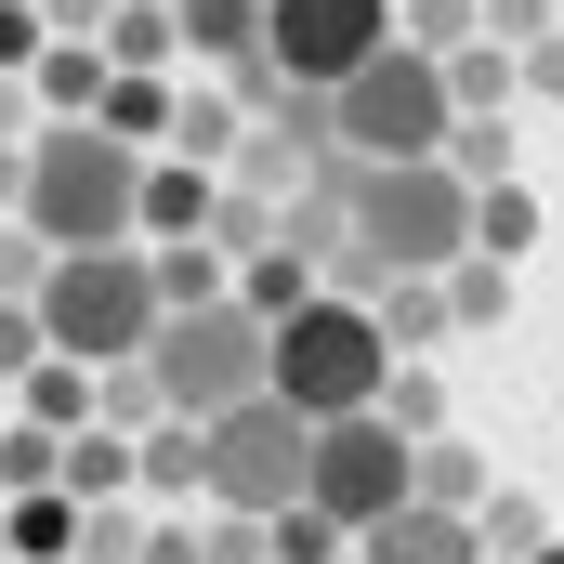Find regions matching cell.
<instances>
[{
	"instance_id": "cell-1",
	"label": "cell",
	"mask_w": 564,
	"mask_h": 564,
	"mask_svg": "<svg viewBox=\"0 0 564 564\" xmlns=\"http://www.w3.org/2000/svg\"><path fill=\"white\" fill-rule=\"evenodd\" d=\"M144 171H158V144L106 132V119H40V132H26V224H40L53 250L144 237Z\"/></svg>"
},
{
	"instance_id": "cell-2",
	"label": "cell",
	"mask_w": 564,
	"mask_h": 564,
	"mask_svg": "<svg viewBox=\"0 0 564 564\" xmlns=\"http://www.w3.org/2000/svg\"><path fill=\"white\" fill-rule=\"evenodd\" d=\"M473 171L459 158H368V184H355V263L341 289H381V276H446L459 250H473Z\"/></svg>"
},
{
	"instance_id": "cell-3",
	"label": "cell",
	"mask_w": 564,
	"mask_h": 564,
	"mask_svg": "<svg viewBox=\"0 0 564 564\" xmlns=\"http://www.w3.org/2000/svg\"><path fill=\"white\" fill-rule=\"evenodd\" d=\"M144 368H158L171 421H224V408L276 394V315H263L250 289H224V302H184V315H158Z\"/></svg>"
},
{
	"instance_id": "cell-4",
	"label": "cell",
	"mask_w": 564,
	"mask_h": 564,
	"mask_svg": "<svg viewBox=\"0 0 564 564\" xmlns=\"http://www.w3.org/2000/svg\"><path fill=\"white\" fill-rule=\"evenodd\" d=\"M158 250L144 237H106V250H53V276H40V328H53V355H79V368H119L158 341Z\"/></svg>"
},
{
	"instance_id": "cell-5",
	"label": "cell",
	"mask_w": 564,
	"mask_h": 564,
	"mask_svg": "<svg viewBox=\"0 0 564 564\" xmlns=\"http://www.w3.org/2000/svg\"><path fill=\"white\" fill-rule=\"evenodd\" d=\"M381 381H394V328H381V302L315 289V302H289V315H276V394L302 408V421L381 408Z\"/></svg>"
},
{
	"instance_id": "cell-6",
	"label": "cell",
	"mask_w": 564,
	"mask_h": 564,
	"mask_svg": "<svg viewBox=\"0 0 564 564\" xmlns=\"http://www.w3.org/2000/svg\"><path fill=\"white\" fill-rule=\"evenodd\" d=\"M328 106H341V144H355V158H446V132H459V79H446V53H421L408 26H394Z\"/></svg>"
},
{
	"instance_id": "cell-7",
	"label": "cell",
	"mask_w": 564,
	"mask_h": 564,
	"mask_svg": "<svg viewBox=\"0 0 564 564\" xmlns=\"http://www.w3.org/2000/svg\"><path fill=\"white\" fill-rule=\"evenodd\" d=\"M197 433H210V499L197 512H263L276 525L289 499L315 486V421L289 394H250V408H224V421H197Z\"/></svg>"
},
{
	"instance_id": "cell-8",
	"label": "cell",
	"mask_w": 564,
	"mask_h": 564,
	"mask_svg": "<svg viewBox=\"0 0 564 564\" xmlns=\"http://www.w3.org/2000/svg\"><path fill=\"white\" fill-rule=\"evenodd\" d=\"M302 499L341 512L355 539L394 525V512L421 499V433L394 421V408H341V421H315V486H302Z\"/></svg>"
},
{
	"instance_id": "cell-9",
	"label": "cell",
	"mask_w": 564,
	"mask_h": 564,
	"mask_svg": "<svg viewBox=\"0 0 564 564\" xmlns=\"http://www.w3.org/2000/svg\"><path fill=\"white\" fill-rule=\"evenodd\" d=\"M394 26H408L394 0H276V13H263V53H276L289 79H328V93H341Z\"/></svg>"
},
{
	"instance_id": "cell-10",
	"label": "cell",
	"mask_w": 564,
	"mask_h": 564,
	"mask_svg": "<svg viewBox=\"0 0 564 564\" xmlns=\"http://www.w3.org/2000/svg\"><path fill=\"white\" fill-rule=\"evenodd\" d=\"M210 224H224V171H210V158H184V144H158V171H144V250L210 237Z\"/></svg>"
},
{
	"instance_id": "cell-11",
	"label": "cell",
	"mask_w": 564,
	"mask_h": 564,
	"mask_svg": "<svg viewBox=\"0 0 564 564\" xmlns=\"http://www.w3.org/2000/svg\"><path fill=\"white\" fill-rule=\"evenodd\" d=\"M355 552H368V564H499V552H486V525H473V512H446V499H408V512H394V525H368Z\"/></svg>"
},
{
	"instance_id": "cell-12",
	"label": "cell",
	"mask_w": 564,
	"mask_h": 564,
	"mask_svg": "<svg viewBox=\"0 0 564 564\" xmlns=\"http://www.w3.org/2000/svg\"><path fill=\"white\" fill-rule=\"evenodd\" d=\"M26 79H40V119H93V106H106V79H119V53H106V40H53Z\"/></svg>"
},
{
	"instance_id": "cell-13",
	"label": "cell",
	"mask_w": 564,
	"mask_h": 564,
	"mask_svg": "<svg viewBox=\"0 0 564 564\" xmlns=\"http://www.w3.org/2000/svg\"><path fill=\"white\" fill-rule=\"evenodd\" d=\"M79 525H93L79 486H26L13 499V564H79Z\"/></svg>"
},
{
	"instance_id": "cell-14",
	"label": "cell",
	"mask_w": 564,
	"mask_h": 564,
	"mask_svg": "<svg viewBox=\"0 0 564 564\" xmlns=\"http://www.w3.org/2000/svg\"><path fill=\"white\" fill-rule=\"evenodd\" d=\"M66 486H79V499H132V486H144V433L79 421V433H66Z\"/></svg>"
},
{
	"instance_id": "cell-15",
	"label": "cell",
	"mask_w": 564,
	"mask_h": 564,
	"mask_svg": "<svg viewBox=\"0 0 564 564\" xmlns=\"http://www.w3.org/2000/svg\"><path fill=\"white\" fill-rule=\"evenodd\" d=\"M93 119H106V132H132V144H171V119H184V93H171V79H158V66H119V79H106V106H93Z\"/></svg>"
},
{
	"instance_id": "cell-16",
	"label": "cell",
	"mask_w": 564,
	"mask_h": 564,
	"mask_svg": "<svg viewBox=\"0 0 564 564\" xmlns=\"http://www.w3.org/2000/svg\"><path fill=\"white\" fill-rule=\"evenodd\" d=\"M381 328H394V355H433V341L459 328V302H446V276H381Z\"/></svg>"
},
{
	"instance_id": "cell-17",
	"label": "cell",
	"mask_w": 564,
	"mask_h": 564,
	"mask_svg": "<svg viewBox=\"0 0 564 564\" xmlns=\"http://www.w3.org/2000/svg\"><path fill=\"white\" fill-rule=\"evenodd\" d=\"M263 13H276V0H184V53L250 66V53H263Z\"/></svg>"
},
{
	"instance_id": "cell-18",
	"label": "cell",
	"mask_w": 564,
	"mask_h": 564,
	"mask_svg": "<svg viewBox=\"0 0 564 564\" xmlns=\"http://www.w3.org/2000/svg\"><path fill=\"white\" fill-rule=\"evenodd\" d=\"M13 394H26V421L79 433V421H93V394H106V368H79V355H40V368H26Z\"/></svg>"
},
{
	"instance_id": "cell-19",
	"label": "cell",
	"mask_w": 564,
	"mask_h": 564,
	"mask_svg": "<svg viewBox=\"0 0 564 564\" xmlns=\"http://www.w3.org/2000/svg\"><path fill=\"white\" fill-rule=\"evenodd\" d=\"M144 499H210V433H197V421H158V433H144Z\"/></svg>"
},
{
	"instance_id": "cell-20",
	"label": "cell",
	"mask_w": 564,
	"mask_h": 564,
	"mask_svg": "<svg viewBox=\"0 0 564 564\" xmlns=\"http://www.w3.org/2000/svg\"><path fill=\"white\" fill-rule=\"evenodd\" d=\"M106 53L171 79V53H184V0H119V13H106Z\"/></svg>"
},
{
	"instance_id": "cell-21",
	"label": "cell",
	"mask_w": 564,
	"mask_h": 564,
	"mask_svg": "<svg viewBox=\"0 0 564 564\" xmlns=\"http://www.w3.org/2000/svg\"><path fill=\"white\" fill-rule=\"evenodd\" d=\"M26 486H66V433L53 421H0V499H26Z\"/></svg>"
},
{
	"instance_id": "cell-22",
	"label": "cell",
	"mask_w": 564,
	"mask_h": 564,
	"mask_svg": "<svg viewBox=\"0 0 564 564\" xmlns=\"http://www.w3.org/2000/svg\"><path fill=\"white\" fill-rule=\"evenodd\" d=\"M473 250L525 263V250H539V197H525V184H486V197H473Z\"/></svg>"
},
{
	"instance_id": "cell-23",
	"label": "cell",
	"mask_w": 564,
	"mask_h": 564,
	"mask_svg": "<svg viewBox=\"0 0 564 564\" xmlns=\"http://www.w3.org/2000/svg\"><path fill=\"white\" fill-rule=\"evenodd\" d=\"M446 302H459V328H499V315H512V263H499V250H459V263H446Z\"/></svg>"
},
{
	"instance_id": "cell-24",
	"label": "cell",
	"mask_w": 564,
	"mask_h": 564,
	"mask_svg": "<svg viewBox=\"0 0 564 564\" xmlns=\"http://www.w3.org/2000/svg\"><path fill=\"white\" fill-rule=\"evenodd\" d=\"M224 250H210V237H171V250H158V302H171V315H184V302H224Z\"/></svg>"
},
{
	"instance_id": "cell-25",
	"label": "cell",
	"mask_w": 564,
	"mask_h": 564,
	"mask_svg": "<svg viewBox=\"0 0 564 564\" xmlns=\"http://www.w3.org/2000/svg\"><path fill=\"white\" fill-rule=\"evenodd\" d=\"M315 276H328V263H315V250H289V237H276V250H250V276H237V289H250L263 315H289V302H315Z\"/></svg>"
},
{
	"instance_id": "cell-26",
	"label": "cell",
	"mask_w": 564,
	"mask_h": 564,
	"mask_svg": "<svg viewBox=\"0 0 564 564\" xmlns=\"http://www.w3.org/2000/svg\"><path fill=\"white\" fill-rule=\"evenodd\" d=\"M421 499H446V512H486V459H473L459 433H433V446H421Z\"/></svg>"
},
{
	"instance_id": "cell-27",
	"label": "cell",
	"mask_w": 564,
	"mask_h": 564,
	"mask_svg": "<svg viewBox=\"0 0 564 564\" xmlns=\"http://www.w3.org/2000/svg\"><path fill=\"white\" fill-rule=\"evenodd\" d=\"M473 525H486V552H552V525H539V499H525V486H486V512H473Z\"/></svg>"
},
{
	"instance_id": "cell-28",
	"label": "cell",
	"mask_w": 564,
	"mask_h": 564,
	"mask_svg": "<svg viewBox=\"0 0 564 564\" xmlns=\"http://www.w3.org/2000/svg\"><path fill=\"white\" fill-rule=\"evenodd\" d=\"M446 158H459L473 184H499V171H512V119H499V106H459V132H446Z\"/></svg>"
},
{
	"instance_id": "cell-29",
	"label": "cell",
	"mask_w": 564,
	"mask_h": 564,
	"mask_svg": "<svg viewBox=\"0 0 564 564\" xmlns=\"http://www.w3.org/2000/svg\"><path fill=\"white\" fill-rule=\"evenodd\" d=\"M381 408H394V421H408V433L433 446V433H446V381H433L421 355H394V381H381Z\"/></svg>"
},
{
	"instance_id": "cell-30",
	"label": "cell",
	"mask_w": 564,
	"mask_h": 564,
	"mask_svg": "<svg viewBox=\"0 0 564 564\" xmlns=\"http://www.w3.org/2000/svg\"><path fill=\"white\" fill-rule=\"evenodd\" d=\"M171 144H184V158H237V106H224V93H184V119H171Z\"/></svg>"
},
{
	"instance_id": "cell-31",
	"label": "cell",
	"mask_w": 564,
	"mask_h": 564,
	"mask_svg": "<svg viewBox=\"0 0 564 564\" xmlns=\"http://www.w3.org/2000/svg\"><path fill=\"white\" fill-rule=\"evenodd\" d=\"M446 79H459V106H512V93H525V66H512V53H473V40L446 53Z\"/></svg>"
},
{
	"instance_id": "cell-32",
	"label": "cell",
	"mask_w": 564,
	"mask_h": 564,
	"mask_svg": "<svg viewBox=\"0 0 564 564\" xmlns=\"http://www.w3.org/2000/svg\"><path fill=\"white\" fill-rule=\"evenodd\" d=\"M394 13H408V40H421V53H459V40L486 26V0H394Z\"/></svg>"
},
{
	"instance_id": "cell-33",
	"label": "cell",
	"mask_w": 564,
	"mask_h": 564,
	"mask_svg": "<svg viewBox=\"0 0 564 564\" xmlns=\"http://www.w3.org/2000/svg\"><path fill=\"white\" fill-rule=\"evenodd\" d=\"M79 564H144V525H132V499H93V525H79Z\"/></svg>"
},
{
	"instance_id": "cell-34",
	"label": "cell",
	"mask_w": 564,
	"mask_h": 564,
	"mask_svg": "<svg viewBox=\"0 0 564 564\" xmlns=\"http://www.w3.org/2000/svg\"><path fill=\"white\" fill-rule=\"evenodd\" d=\"M53 355V328H40V302H0V381H26Z\"/></svg>"
},
{
	"instance_id": "cell-35",
	"label": "cell",
	"mask_w": 564,
	"mask_h": 564,
	"mask_svg": "<svg viewBox=\"0 0 564 564\" xmlns=\"http://www.w3.org/2000/svg\"><path fill=\"white\" fill-rule=\"evenodd\" d=\"M40 53H53V13H40V0H0V66H13V79H26V66H40Z\"/></svg>"
},
{
	"instance_id": "cell-36",
	"label": "cell",
	"mask_w": 564,
	"mask_h": 564,
	"mask_svg": "<svg viewBox=\"0 0 564 564\" xmlns=\"http://www.w3.org/2000/svg\"><path fill=\"white\" fill-rule=\"evenodd\" d=\"M525 93H539V106H564V26H539V40H525Z\"/></svg>"
},
{
	"instance_id": "cell-37",
	"label": "cell",
	"mask_w": 564,
	"mask_h": 564,
	"mask_svg": "<svg viewBox=\"0 0 564 564\" xmlns=\"http://www.w3.org/2000/svg\"><path fill=\"white\" fill-rule=\"evenodd\" d=\"M144 564H210V525H144Z\"/></svg>"
},
{
	"instance_id": "cell-38",
	"label": "cell",
	"mask_w": 564,
	"mask_h": 564,
	"mask_svg": "<svg viewBox=\"0 0 564 564\" xmlns=\"http://www.w3.org/2000/svg\"><path fill=\"white\" fill-rule=\"evenodd\" d=\"M40 13H53V40H106V13H119V0H40Z\"/></svg>"
},
{
	"instance_id": "cell-39",
	"label": "cell",
	"mask_w": 564,
	"mask_h": 564,
	"mask_svg": "<svg viewBox=\"0 0 564 564\" xmlns=\"http://www.w3.org/2000/svg\"><path fill=\"white\" fill-rule=\"evenodd\" d=\"M26 106H40V79H13V66H0V144H26Z\"/></svg>"
},
{
	"instance_id": "cell-40",
	"label": "cell",
	"mask_w": 564,
	"mask_h": 564,
	"mask_svg": "<svg viewBox=\"0 0 564 564\" xmlns=\"http://www.w3.org/2000/svg\"><path fill=\"white\" fill-rule=\"evenodd\" d=\"M26 210V144H0V224Z\"/></svg>"
},
{
	"instance_id": "cell-41",
	"label": "cell",
	"mask_w": 564,
	"mask_h": 564,
	"mask_svg": "<svg viewBox=\"0 0 564 564\" xmlns=\"http://www.w3.org/2000/svg\"><path fill=\"white\" fill-rule=\"evenodd\" d=\"M0 564H13V499H0Z\"/></svg>"
},
{
	"instance_id": "cell-42",
	"label": "cell",
	"mask_w": 564,
	"mask_h": 564,
	"mask_svg": "<svg viewBox=\"0 0 564 564\" xmlns=\"http://www.w3.org/2000/svg\"><path fill=\"white\" fill-rule=\"evenodd\" d=\"M525 564H564V552H525Z\"/></svg>"
}]
</instances>
